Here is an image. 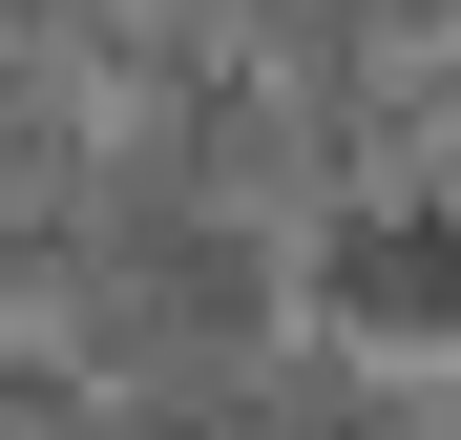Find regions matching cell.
I'll return each mask as SVG.
<instances>
[{
    "instance_id": "obj_1",
    "label": "cell",
    "mask_w": 461,
    "mask_h": 440,
    "mask_svg": "<svg viewBox=\"0 0 461 440\" xmlns=\"http://www.w3.org/2000/svg\"><path fill=\"white\" fill-rule=\"evenodd\" d=\"M336 293H357V315H461V252H440V231H357Z\"/></svg>"
}]
</instances>
